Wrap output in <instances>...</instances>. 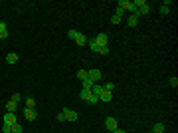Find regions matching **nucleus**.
I'll return each instance as SVG.
<instances>
[{
	"instance_id": "obj_28",
	"label": "nucleus",
	"mask_w": 178,
	"mask_h": 133,
	"mask_svg": "<svg viewBox=\"0 0 178 133\" xmlns=\"http://www.w3.org/2000/svg\"><path fill=\"white\" fill-rule=\"evenodd\" d=\"M2 131H4V133H12V125H2Z\"/></svg>"
},
{
	"instance_id": "obj_24",
	"label": "nucleus",
	"mask_w": 178,
	"mask_h": 133,
	"mask_svg": "<svg viewBox=\"0 0 178 133\" xmlns=\"http://www.w3.org/2000/svg\"><path fill=\"white\" fill-rule=\"evenodd\" d=\"M8 32V26H6V22H0V34Z\"/></svg>"
},
{
	"instance_id": "obj_12",
	"label": "nucleus",
	"mask_w": 178,
	"mask_h": 133,
	"mask_svg": "<svg viewBox=\"0 0 178 133\" xmlns=\"http://www.w3.org/2000/svg\"><path fill=\"white\" fill-rule=\"evenodd\" d=\"M91 91H93V95H97V97H99V95H101V93H103V86H97V84H95V86L93 87H91Z\"/></svg>"
},
{
	"instance_id": "obj_22",
	"label": "nucleus",
	"mask_w": 178,
	"mask_h": 133,
	"mask_svg": "<svg viewBox=\"0 0 178 133\" xmlns=\"http://www.w3.org/2000/svg\"><path fill=\"white\" fill-rule=\"evenodd\" d=\"M34 105H36V101H34V97H28V100H26V107H30V109H34Z\"/></svg>"
},
{
	"instance_id": "obj_1",
	"label": "nucleus",
	"mask_w": 178,
	"mask_h": 133,
	"mask_svg": "<svg viewBox=\"0 0 178 133\" xmlns=\"http://www.w3.org/2000/svg\"><path fill=\"white\" fill-rule=\"evenodd\" d=\"M119 8H123V10H129V12H137V8H135V4H133L131 0H119Z\"/></svg>"
},
{
	"instance_id": "obj_29",
	"label": "nucleus",
	"mask_w": 178,
	"mask_h": 133,
	"mask_svg": "<svg viewBox=\"0 0 178 133\" xmlns=\"http://www.w3.org/2000/svg\"><path fill=\"white\" fill-rule=\"evenodd\" d=\"M67 36H69L71 40H75V38H77V32H75V30H69V32H67Z\"/></svg>"
},
{
	"instance_id": "obj_26",
	"label": "nucleus",
	"mask_w": 178,
	"mask_h": 133,
	"mask_svg": "<svg viewBox=\"0 0 178 133\" xmlns=\"http://www.w3.org/2000/svg\"><path fill=\"white\" fill-rule=\"evenodd\" d=\"M123 14H125V10H123V8H119V6H117V8H115V16H119V18H121Z\"/></svg>"
},
{
	"instance_id": "obj_23",
	"label": "nucleus",
	"mask_w": 178,
	"mask_h": 133,
	"mask_svg": "<svg viewBox=\"0 0 178 133\" xmlns=\"http://www.w3.org/2000/svg\"><path fill=\"white\" fill-rule=\"evenodd\" d=\"M99 54L107 56V54H109V46H99Z\"/></svg>"
},
{
	"instance_id": "obj_33",
	"label": "nucleus",
	"mask_w": 178,
	"mask_h": 133,
	"mask_svg": "<svg viewBox=\"0 0 178 133\" xmlns=\"http://www.w3.org/2000/svg\"><path fill=\"white\" fill-rule=\"evenodd\" d=\"M150 133H155V131H150Z\"/></svg>"
},
{
	"instance_id": "obj_13",
	"label": "nucleus",
	"mask_w": 178,
	"mask_h": 133,
	"mask_svg": "<svg viewBox=\"0 0 178 133\" xmlns=\"http://www.w3.org/2000/svg\"><path fill=\"white\" fill-rule=\"evenodd\" d=\"M6 62H8V64H16V62H18V54H14V52L8 54V56H6Z\"/></svg>"
},
{
	"instance_id": "obj_21",
	"label": "nucleus",
	"mask_w": 178,
	"mask_h": 133,
	"mask_svg": "<svg viewBox=\"0 0 178 133\" xmlns=\"http://www.w3.org/2000/svg\"><path fill=\"white\" fill-rule=\"evenodd\" d=\"M12 133H24V131H22V125H20V123H14V125H12Z\"/></svg>"
},
{
	"instance_id": "obj_17",
	"label": "nucleus",
	"mask_w": 178,
	"mask_h": 133,
	"mask_svg": "<svg viewBox=\"0 0 178 133\" xmlns=\"http://www.w3.org/2000/svg\"><path fill=\"white\" fill-rule=\"evenodd\" d=\"M89 48H91V52H99V44L95 42V40H89Z\"/></svg>"
},
{
	"instance_id": "obj_19",
	"label": "nucleus",
	"mask_w": 178,
	"mask_h": 133,
	"mask_svg": "<svg viewBox=\"0 0 178 133\" xmlns=\"http://www.w3.org/2000/svg\"><path fill=\"white\" fill-rule=\"evenodd\" d=\"M152 131H155V133H162L164 131V123H156L155 127H152Z\"/></svg>"
},
{
	"instance_id": "obj_16",
	"label": "nucleus",
	"mask_w": 178,
	"mask_h": 133,
	"mask_svg": "<svg viewBox=\"0 0 178 133\" xmlns=\"http://www.w3.org/2000/svg\"><path fill=\"white\" fill-rule=\"evenodd\" d=\"M168 6H170V0H164V4L160 6V14H168Z\"/></svg>"
},
{
	"instance_id": "obj_4",
	"label": "nucleus",
	"mask_w": 178,
	"mask_h": 133,
	"mask_svg": "<svg viewBox=\"0 0 178 133\" xmlns=\"http://www.w3.org/2000/svg\"><path fill=\"white\" fill-rule=\"evenodd\" d=\"M87 78L91 81H99V80H101V71H99V70H87Z\"/></svg>"
},
{
	"instance_id": "obj_9",
	"label": "nucleus",
	"mask_w": 178,
	"mask_h": 133,
	"mask_svg": "<svg viewBox=\"0 0 178 133\" xmlns=\"http://www.w3.org/2000/svg\"><path fill=\"white\" fill-rule=\"evenodd\" d=\"M75 44H77V46H85V44H87V38H85L83 34H79V32H77V38H75Z\"/></svg>"
},
{
	"instance_id": "obj_15",
	"label": "nucleus",
	"mask_w": 178,
	"mask_h": 133,
	"mask_svg": "<svg viewBox=\"0 0 178 133\" xmlns=\"http://www.w3.org/2000/svg\"><path fill=\"white\" fill-rule=\"evenodd\" d=\"M81 86H83V90H91V87L95 86V81H91V80L87 78V80H83V81H81Z\"/></svg>"
},
{
	"instance_id": "obj_20",
	"label": "nucleus",
	"mask_w": 178,
	"mask_h": 133,
	"mask_svg": "<svg viewBox=\"0 0 178 133\" xmlns=\"http://www.w3.org/2000/svg\"><path fill=\"white\" fill-rule=\"evenodd\" d=\"M103 90H105V91H111V93H113V90H115V84H113V81H109V84H105V86H103Z\"/></svg>"
},
{
	"instance_id": "obj_18",
	"label": "nucleus",
	"mask_w": 178,
	"mask_h": 133,
	"mask_svg": "<svg viewBox=\"0 0 178 133\" xmlns=\"http://www.w3.org/2000/svg\"><path fill=\"white\" fill-rule=\"evenodd\" d=\"M77 78H79V81L87 80V70H79V71H77Z\"/></svg>"
},
{
	"instance_id": "obj_5",
	"label": "nucleus",
	"mask_w": 178,
	"mask_h": 133,
	"mask_svg": "<svg viewBox=\"0 0 178 133\" xmlns=\"http://www.w3.org/2000/svg\"><path fill=\"white\" fill-rule=\"evenodd\" d=\"M24 115H26L28 121H34V119L38 117V111L36 109H30V107H24Z\"/></svg>"
},
{
	"instance_id": "obj_27",
	"label": "nucleus",
	"mask_w": 178,
	"mask_h": 133,
	"mask_svg": "<svg viewBox=\"0 0 178 133\" xmlns=\"http://www.w3.org/2000/svg\"><path fill=\"white\" fill-rule=\"evenodd\" d=\"M170 86H172V87H178V78H170Z\"/></svg>"
},
{
	"instance_id": "obj_30",
	"label": "nucleus",
	"mask_w": 178,
	"mask_h": 133,
	"mask_svg": "<svg viewBox=\"0 0 178 133\" xmlns=\"http://www.w3.org/2000/svg\"><path fill=\"white\" fill-rule=\"evenodd\" d=\"M111 24H121V18H119V16H113V18H111Z\"/></svg>"
},
{
	"instance_id": "obj_31",
	"label": "nucleus",
	"mask_w": 178,
	"mask_h": 133,
	"mask_svg": "<svg viewBox=\"0 0 178 133\" xmlns=\"http://www.w3.org/2000/svg\"><path fill=\"white\" fill-rule=\"evenodd\" d=\"M10 101H14V103H18V101H20V93H14V95H12V100H10Z\"/></svg>"
},
{
	"instance_id": "obj_2",
	"label": "nucleus",
	"mask_w": 178,
	"mask_h": 133,
	"mask_svg": "<svg viewBox=\"0 0 178 133\" xmlns=\"http://www.w3.org/2000/svg\"><path fill=\"white\" fill-rule=\"evenodd\" d=\"M61 113H63L66 121H75V119L79 117V115H77V111H73V109H67V107H63V111H61Z\"/></svg>"
},
{
	"instance_id": "obj_25",
	"label": "nucleus",
	"mask_w": 178,
	"mask_h": 133,
	"mask_svg": "<svg viewBox=\"0 0 178 133\" xmlns=\"http://www.w3.org/2000/svg\"><path fill=\"white\" fill-rule=\"evenodd\" d=\"M97 101H99V97H97V95H91V97L87 100V103H91V105H93V103H97Z\"/></svg>"
},
{
	"instance_id": "obj_3",
	"label": "nucleus",
	"mask_w": 178,
	"mask_h": 133,
	"mask_svg": "<svg viewBox=\"0 0 178 133\" xmlns=\"http://www.w3.org/2000/svg\"><path fill=\"white\" fill-rule=\"evenodd\" d=\"M105 127H107L109 131H115V129H119L117 119H115V117H107V119H105Z\"/></svg>"
},
{
	"instance_id": "obj_14",
	"label": "nucleus",
	"mask_w": 178,
	"mask_h": 133,
	"mask_svg": "<svg viewBox=\"0 0 178 133\" xmlns=\"http://www.w3.org/2000/svg\"><path fill=\"white\" fill-rule=\"evenodd\" d=\"M16 107H18V103H14V101L6 103V111H10V113H16Z\"/></svg>"
},
{
	"instance_id": "obj_32",
	"label": "nucleus",
	"mask_w": 178,
	"mask_h": 133,
	"mask_svg": "<svg viewBox=\"0 0 178 133\" xmlns=\"http://www.w3.org/2000/svg\"><path fill=\"white\" fill-rule=\"evenodd\" d=\"M111 133H127V131H123V129H115V131H111Z\"/></svg>"
},
{
	"instance_id": "obj_7",
	"label": "nucleus",
	"mask_w": 178,
	"mask_h": 133,
	"mask_svg": "<svg viewBox=\"0 0 178 133\" xmlns=\"http://www.w3.org/2000/svg\"><path fill=\"white\" fill-rule=\"evenodd\" d=\"M4 123H6V125H14V123H16V113H10V111H6Z\"/></svg>"
},
{
	"instance_id": "obj_8",
	"label": "nucleus",
	"mask_w": 178,
	"mask_h": 133,
	"mask_svg": "<svg viewBox=\"0 0 178 133\" xmlns=\"http://www.w3.org/2000/svg\"><path fill=\"white\" fill-rule=\"evenodd\" d=\"M91 95H93V91H91V90H83V87H81V91H79V97H81L83 101H87L89 97H91Z\"/></svg>"
},
{
	"instance_id": "obj_10",
	"label": "nucleus",
	"mask_w": 178,
	"mask_h": 133,
	"mask_svg": "<svg viewBox=\"0 0 178 133\" xmlns=\"http://www.w3.org/2000/svg\"><path fill=\"white\" fill-rule=\"evenodd\" d=\"M111 97H113L111 91H103V93L99 95V101H111Z\"/></svg>"
},
{
	"instance_id": "obj_11",
	"label": "nucleus",
	"mask_w": 178,
	"mask_h": 133,
	"mask_svg": "<svg viewBox=\"0 0 178 133\" xmlns=\"http://www.w3.org/2000/svg\"><path fill=\"white\" fill-rule=\"evenodd\" d=\"M127 24H129V26H131V28H135L137 24H139V18H137V16H129V18H127Z\"/></svg>"
},
{
	"instance_id": "obj_6",
	"label": "nucleus",
	"mask_w": 178,
	"mask_h": 133,
	"mask_svg": "<svg viewBox=\"0 0 178 133\" xmlns=\"http://www.w3.org/2000/svg\"><path fill=\"white\" fill-rule=\"evenodd\" d=\"M107 40H109V36L105 32H101V34H97V38H95V42L99 44V46H107Z\"/></svg>"
}]
</instances>
